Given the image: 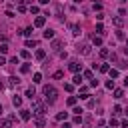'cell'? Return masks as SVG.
<instances>
[{
	"label": "cell",
	"mask_w": 128,
	"mask_h": 128,
	"mask_svg": "<svg viewBox=\"0 0 128 128\" xmlns=\"http://www.w3.org/2000/svg\"><path fill=\"white\" fill-rule=\"evenodd\" d=\"M34 82H36V84H38V82H42V74H38V72H36V74H34Z\"/></svg>",
	"instance_id": "obj_30"
},
{
	"label": "cell",
	"mask_w": 128,
	"mask_h": 128,
	"mask_svg": "<svg viewBox=\"0 0 128 128\" xmlns=\"http://www.w3.org/2000/svg\"><path fill=\"white\" fill-rule=\"evenodd\" d=\"M42 92H44V96H46V104H54V102L58 100V90H56L54 86H44Z\"/></svg>",
	"instance_id": "obj_1"
},
{
	"label": "cell",
	"mask_w": 128,
	"mask_h": 128,
	"mask_svg": "<svg viewBox=\"0 0 128 128\" xmlns=\"http://www.w3.org/2000/svg\"><path fill=\"white\" fill-rule=\"evenodd\" d=\"M82 80H84V76H82V74H74V78H72V82H74L76 86H80V84H82Z\"/></svg>",
	"instance_id": "obj_8"
},
{
	"label": "cell",
	"mask_w": 128,
	"mask_h": 128,
	"mask_svg": "<svg viewBox=\"0 0 128 128\" xmlns=\"http://www.w3.org/2000/svg\"><path fill=\"white\" fill-rule=\"evenodd\" d=\"M44 112H46V106H44V104H40V102L36 100V102H34V116H36V118H42V114H44Z\"/></svg>",
	"instance_id": "obj_2"
},
{
	"label": "cell",
	"mask_w": 128,
	"mask_h": 128,
	"mask_svg": "<svg viewBox=\"0 0 128 128\" xmlns=\"http://www.w3.org/2000/svg\"><path fill=\"white\" fill-rule=\"evenodd\" d=\"M96 32H100V34H102V32H104V26H102V24H100V22H98V24H96Z\"/></svg>",
	"instance_id": "obj_34"
},
{
	"label": "cell",
	"mask_w": 128,
	"mask_h": 128,
	"mask_svg": "<svg viewBox=\"0 0 128 128\" xmlns=\"http://www.w3.org/2000/svg\"><path fill=\"white\" fill-rule=\"evenodd\" d=\"M110 126H112V128H116V126H118V120H116V118H112V120H110Z\"/></svg>",
	"instance_id": "obj_43"
},
{
	"label": "cell",
	"mask_w": 128,
	"mask_h": 128,
	"mask_svg": "<svg viewBox=\"0 0 128 128\" xmlns=\"http://www.w3.org/2000/svg\"><path fill=\"white\" fill-rule=\"evenodd\" d=\"M110 128H112V126H110Z\"/></svg>",
	"instance_id": "obj_56"
},
{
	"label": "cell",
	"mask_w": 128,
	"mask_h": 128,
	"mask_svg": "<svg viewBox=\"0 0 128 128\" xmlns=\"http://www.w3.org/2000/svg\"><path fill=\"white\" fill-rule=\"evenodd\" d=\"M84 78H88V80H92L94 76H92V72H90V70H86V72H84Z\"/></svg>",
	"instance_id": "obj_36"
},
{
	"label": "cell",
	"mask_w": 128,
	"mask_h": 128,
	"mask_svg": "<svg viewBox=\"0 0 128 128\" xmlns=\"http://www.w3.org/2000/svg\"><path fill=\"white\" fill-rule=\"evenodd\" d=\"M72 88H74L72 84H64V90H66V92H72Z\"/></svg>",
	"instance_id": "obj_42"
},
{
	"label": "cell",
	"mask_w": 128,
	"mask_h": 128,
	"mask_svg": "<svg viewBox=\"0 0 128 128\" xmlns=\"http://www.w3.org/2000/svg\"><path fill=\"white\" fill-rule=\"evenodd\" d=\"M26 10H28V8H26L24 4H18V12H26Z\"/></svg>",
	"instance_id": "obj_39"
},
{
	"label": "cell",
	"mask_w": 128,
	"mask_h": 128,
	"mask_svg": "<svg viewBox=\"0 0 128 128\" xmlns=\"http://www.w3.org/2000/svg\"><path fill=\"white\" fill-rule=\"evenodd\" d=\"M62 76H64V72H62V70H58V72H54V78H62Z\"/></svg>",
	"instance_id": "obj_40"
},
{
	"label": "cell",
	"mask_w": 128,
	"mask_h": 128,
	"mask_svg": "<svg viewBox=\"0 0 128 128\" xmlns=\"http://www.w3.org/2000/svg\"><path fill=\"white\" fill-rule=\"evenodd\" d=\"M62 128H72V124H64V126H62Z\"/></svg>",
	"instance_id": "obj_48"
},
{
	"label": "cell",
	"mask_w": 128,
	"mask_h": 128,
	"mask_svg": "<svg viewBox=\"0 0 128 128\" xmlns=\"http://www.w3.org/2000/svg\"><path fill=\"white\" fill-rule=\"evenodd\" d=\"M12 104H14V106H22V98H20V96H14V98H12Z\"/></svg>",
	"instance_id": "obj_19"
},
{
	"label": "cell",
	"mask_w": 128,
	"mask_h": 128,
	"mask_svg": "<svg viewBox=\"0 0 128 128\" xmlns=\"http://www.w3.org/2000/svg\"><path fill=\"white\" fill-rule=\"evenodd\" d=\"M90 86H92V88H96V86H98V80H96V78H92V80H90Z\"/></svg>",
	"instance_id": "obj_41"
},
{
	"label": "cell",
	"mask_w": 128,
	"mask_h": 128,
	"mask_svg": "<svg viewBox=\"0 0 128 128\" xmlns=\"http://www.w3.org/2000/svg\"><path fill=\"white\" fill-rule=\"evenodd\" d=\"M8 82H10V86H16V84L20 82V78H18V76H10V78H8Z\"/></svg>",
	"instance_id": "obj_15"
},
{
	"label": "cell",
	"mask_w": 128,
	"mask_h": 128,
	"mask_svg": "<svg viewBox=\"0 0 128 128\" xmlns=\"http://www.w3.org/2000/svg\"><path fill=\"white\" fill-rule=\"evenodd\" d=\"M110 78H118V70H116V68L110 70Z\"/></svg>",
	"instance_id": "obj_29"
},
{
	"label": "cell",
	"mask_w": 128,
	"mask_h": 128,
	"mask_svg": "<svg viewBox=\"0 0 128 128\" xmlns=\"http://www.w3.org/2000/svg\"><path fill=\"white\" fill-rule=\"evenodd\" d=\"M28 70H30V66H28V64H22V66H20V72H22V74H26Z\"/></svg>",
	"instance_id": "obj_24"
},
{
	"label": "cell",
	"mask_w": 128,
	"mask_h": 128,
	"mask_svg": "<svg viewBox=\"0 0 128 128\" xmlns=\"http://www.w3.org/2000/svg\"><path fill=\"white\" fill-rule=\"evenodd\" d=\"M98 70H100V72H110V66H108V64H100Z\"/></svg>",
	"instance_id": "obj_20"
},
{
	"label": "cell",
	"mask_w": 128,
	"mask_h": 128,
	"mask_svg": "<svg viewBox=\"0 0 128 128\" xmlns=\"http://www.w3.org/2000/svg\"><path fill=\"white\" fill-rule=\"evenodd\" d=\"M112 24H114V26H118V28H120V26H122V24H124V20H122V18H120V16H114V18H112Z\"/></svg>",
	"instance_id": "obj_10"
},
{
	"label": "cell",
	"mask_w": 128,
	"mask_h": 128,
	"mask_svg": "<svg viewBox=\"0 0 128 128\" xmlns=\"http://www.w3.org/2000/svg\"><path fill=\"white\" fill-rule=\"evenodd\" d=\"M92 44H94V46H100V44H102V36H96V34H94V36H92Z\"/></svg>",
	"instance_id": "obj_12"
},
{
	"label": "cell",
	"mask_w": 128,
	"mask_h": 128,
	"mask_svg": "<svg viewBox=\"0 0 128 128\" xmlns=\"http://www.w3.org/2000/svg\"><path fill=\"white\" fill-rule=\"evenodd\" d=\"M20 56H22V58H30V52H28V50H22Z\"/></svg>",
	"instance_id": "obj_35"
},
{
	"label": "cell",
	"mask_w": 128,
	"mask_h": 128,
	"mask_svg": "<svg viewBox=\"0 0 128 128\" xmlns=\"http://www.w3.org/2000/svg\"><path fill=\"white\" fill-rule=\"evenodd\" d=\"M34 96H36V92H34V88H28V90H26V98H30V100H34Z\"/></svg>",
	"instance_id": "obj_16"
},
{
	"label": "cell",
	"mask_w": 128,
	"mask_h": 128,
	"mask_svg": "<svg viewBox=\"0 0 128 128\" xmlns=\"http://www.w3.org/2000/svg\"><path fill=\"white\" fill-rule=\"evenodd\" d=\"M116 38H118V40H124V32H122V30H116Z\"/></svg>",
	"instance_id": "obj_28"
},
{
	"label": "cell",
	"mask_w": 128,
	"mask_h": 128,
	"mask_svg": "<svg viewBox=\"0 0 128 128\" xmlns=\"http://www.w3.org/2000/svg\"><path fill=\"white\" fill-rule=\"evenodd\" d=\"M66 118H68V112H58V114H56V120H60V122L66 120Z\"/></svg>",
	"instance_id": "obj_17"
},
{
	"label": "cell",
	"mask_w": 128,
	"mask_h": 128,
	"mask_svg": "<svg viewBox=\"0 0 128 128\" xmlns=\"http://www.w3.org/2000/svg\"><path fill=\"white\" fill-rule=\"evenodd\" d=\"M122 96H124L122 90H114V98H122Z\"/></svg>",
	"instance_id": "obj_31"
},
{
	"label": "cell",
	"mask_w": 128,
	"mask_h": 128,
	"mask_svg": "<svg viewBox=\"0 0 128 128\" xmlns=\"http://www.w3.org/2000/svg\"><path fill=\"white\" fill-rule=\"evenodd\" d=\"M26 48H36V40H26Z\"/></svg>",
	"instance_id": "obj_21"
},
{
	"label": "cell",
	"mask_w": 128,
	"mask_h": 128,
	"mask_svg": "<svg viewBox=\"0 0 128 128\" xmlns=\"http://www.w3.org/2000/svg\"><path fill=\"white\" fill-rule=\"evenodd\" d=\"M36 58H38V60H44V58H46V52H44V50H36Z\"/></svg>",
	"instance_id": "obj_18"
},
{
	"label": "cell",
	"mask_w": 128,
	"mask_h": 128,
	"mask_svg": "<svg viewBox=\"0 0 128 128\" xmlns=\"http://www.w3.org/2000/svg\"><path fill=\"white\" fill-rule=\"evenodd\" d=\"M44 24H46V18H44V16H38V18L34 20V26H38V28L44 26Z\"/></svg>",
	"instance_id": "obj_7"
},
{
	"label": "cell",
	"mask_w": 128,
	"mask_h": 128,
	"mask_svg": "<svg viewBox=\"0 0 128 128\" xmlns=\"http://www.w3.org/2000/svg\"><path fill=\"white\" fill-rule=\"evenodd\" d=\"M70 30H72V34H74V36H78V34H80V26H78V24H72V26H70Z\"/></svg>",
	"instance_id": "obj_13"
},
{
	"label": "cell",
	"mask_w": 128,
	"mask_h": 128,
	"mask_svg": "<svg viewBox=\"0 0 128 128\" xmlns=\"http://www.w3.org/2000/svg\"><path fill=\"white\" fill-rule=\"evenodd\" d=\"M100 56H102V58L110 56V50H108V48H102V50H100Z\"/></svg>",
	"instance_id": "obj_22"
},
{
	"label": "cell",
	"mask_w": 128,
	"mask_h": 128,
	"mask_svg": "<svg viewBox=\"0 0 128 128\" xmlns=\"http://www.w3.org/2000/svg\"><path fill=\"white\" fill-rule=\"evenodd\" d=\"M72 112H74V114H76V116H82V112H84V110H82V108H80V106H76V108H74V110H72Z\"/></svg>",
	"instance_id": "obj_25"
},
{
	"label": "cell",
	"mask_w": 128,
	"mask_h": 128,
	"mask_svg": "<svg viewBox=\"0 0 128 128\" xmlns=\"http://www.w3.org/2000/svg\"><path fill=\"white\" fill-rule=\"evenodd\" d=\"M0 52L6 54V52H8V44H0Z\"/></svg>",
	"instance_id": "obj_33"
},
{
	"label": "cell",
	"mask_w": 128,
	"mask_h": 128,
	"mask_svg": "<svg viewBox=\"0 0 128 128\" xmlns=\"http://www.w3.org/2000/svg\"><path fill=\"white\" fill-rule=\"evenodd\" d=\"M4 64H6V58H4V56H0V66H4Z\"/></svg>",
	"instance_id": "obj_46"
},
{
	"label": "cell",
	"mask_w": 128,
	"mask_h": 128,
	"mask_svg": "<svg viewBox=\"0 0 128 128\" xmlns=\"http://www.w3.org/2000/svg\"><path fill=\"white\" fill-rule=\"evenodd\" d=\"M120 2H128V0H120Z\"/></svg>",
	"instance_id": "obj_54"
},
{
	"label": "cell",
	"mask_w": 128,
	"mask_h": 128,
	"mask_svg": "<svg viewBox=\"0 0 128 128\" xmlns=\"http://www.w3.org/2000/svg\"><path fill=\"white\" fill-rule=\"evenodd\" d=\"M32 30H34V28H32V26H28V28H24V30H20L18 34H24V36H30V34H32Z\"/></svg>",
	"instance_id": "obj_14"
},
{
	"label": "cell",
	"mask_w": 128,
	"mask_h": 128,
	"mask_svg": "<svg viewBox=\"0 0 128 128\" xmlns=\"http://www.w3.org/2000/svg\"><path fill=\"white\" fill-rule=\"evenodd\" d=\"M62 46H64V40H60V38H54L52 40V50L54 52H62Z\"/></svg>",
	"instance_id": "obj_4"
},
{
	"label": "cell",
	"mask_w": 128,
	"mask_h": 128,
	"mask_svg": "<svg viewBox=\"0 0 128 128\" xmlns=\"http://www.w3.org/2000/svg\"><path fill=\"white\" fill-rule=\"evenodd\" d=\"M68 70H70V72H74V74H78V72L82 70V64H80L78 60H72V62L68 64Z\"/></svg>",
	"instance_id": "obj_3"
},
{
	"label": "cell",
	"mask_w": 128,
	"mask_h": 128,
	"mask_svg": "<svg viewBox=\"0 0 128 128\" xmlns=\"http://www.w3.org/2000/svg\"><path fill=\"white\" fill-rule=\"evenodd\" d=\"M106 88L112 90V88H114V80H108V82H106Z\"/></svg>",
	"instance_id": "obj_37"
},
{
	"label": "cell",
	"mask_w": 128,
	"mask_h": 128,
	"mask_svg": "<svg viewBox=\"0 0 128 128\" xmlns=\"http://www.w3.org/2000/svg\"><path fill=\"white\" fill-rule=\"evenodd\" d=\"M74 104H76V96H70L68 98V106H74Z\"/></svg>",
	"instance_id": "obj_32"
},
{
	"label": "cell",
	"mask_w": 128,
	"mask_h": 128,
	"mask_svg": "<svg viewBox=\"0 0 128 128\" xmlns=\"http://www.w3.org/2000/svg\"><path fill=\"white\" fill-rule=\"evenodd\" d=\"M42 36H44L46 40H48V38H54V30H50V28H46V30L42 32Z\"/></svg>",
	"instance_id": "obj_11"
},
{
	"label": "cell",
	"mask_w": 128,
	"mask_h": 128,
	"mask_svg": "<svg viewBox=\"0 0 128 128\" xmlns=\"http://www.w3.org/2000/svg\"><path fill=\"white\" fill-rule=\"evenodd\" d=\"M2 90H4V84H2V82H0V92H2Z\"/></svg>",
	"instance_id": "obj_51"
},
{
	"label": "cell",
	"mask_w": 128,
	"mask_h": 128,
	"mask_svg": "<svg viewBox=\"0 0 128 128\" xmlns=\"http://www.w3.org/2000/svg\"><path fill=\"white\" fill-rule=\"evenodd\" d=\"M112 114H114V116H118V114H122V108H120V106H114V110H112Z\"/></svg>",
	"instance_id": "obj_26"
},
{
	"label": "cell",
	"mask_w": 128,
	"mask_h": 128,
	"mask_svg": "<svg viewBox=\"0 0 128 128\" xmlns=\"http://www.w3.org/2000/svg\"><path fill=\"white\" fill-rule=\"evenodd\" d=\"M22 2H26V4H32V0H22Z\"/></svg>",
	"instance_id": "obj_49"
},
{
	"label": "cell",
	"mask_w": 128,
	"mask_h": 128,
	"mask_svg": "<svg viewBox=\"0 0 128 128\" xmlns=\"http://www.w3.org/2000/svg\"><path fill=\"white\" fill-rule=\"evenodd\" d=\"M38 2H40V4H48L50 0H38Z\"/></svg>",
	"instance_id": "obj_47"
},
{
	"label": "cell",
	"mask_w": 128,
	"mask_h": 128,
	"mask_svg": "<svg viewBox=\"0 0 128 128\" xmlns=\"http://www.w3.org/2000/svg\"><path fill=\"white\" fill-rule=\"evenodd\" d=\"M126 46H128V38H126Z\"/></svg>",
	"instance_id": "obj_53"
},
{
	"label": "cell",
	"mask_w": 128,
	"mask_h": 128,
	"mask_svg": "<svg viewBox=\"0 0 128 128\" xmlns=\"http://www.w3.org/2000/svg\"><path fill=\"white\" fill-rule=\"evenodd\" d=\"M126 120H128V118H126Z\"/></svg>",
	"instance_id": "obj_55"
},
{
	"label": "cell",
	"mask_w": 128,
	"mask_h": 128,
	"mask_svg": "<svg viewBox=\"0 0 128 128\" xmlns=\"http://www.w3.org/2000/svg\"><path fill=\"white\" fill-rule=\"evenodd\" d=\"M28 10H30V14H38V12H40V8H38V6H30Z\"/></svg>",
	"instance_id": "obj_23"
},
{
	"label": "cell",
	"mask_w": 128,
	"mask_h": 128,
	"mask_svg": "<svg viewBox=\"0 0 128 128\" xmlns=\"http://www.w3.org/2000/svg\"><path fill=\"white\" fill-rule=\"evenodd\" d=\"M82 122V116H74V124H80Z\"/></svg>",
	"instance_id": "obj_45"
},
{
	"label": "cell",
	"mask_w": 128,
	"mask_h": 128,
	"mask_svg": "<svg viewBox=\"0 0 128 128\" xmlns=\"http://www.w3.org/2000/svg\"><path fill=\"white\" fill-rule=\"evenodd\" d=\"M2 112H4V108H2V104H0V114H2Z\"/></svg>",
	"instance_id": "obj_52"
},
{
	"label": "cell",
	"mask_w": 128,
	"mask_h": 128,
	"mask_svg": "<svg viewBox=\"0 0 128 128\" xmlns=\"http://www.w3.org/2000/svg\"><path fill=\"white\" fill-rule=\"evenodd\" d=\"M0 128H12V120L10 118H0Z\"/></svg>",
	"instance_id": "obj_6"
},
{
	"label": "cell",
	"mask_w": 128,
	"mask_h": 128,
	"mask_svg": "<svg viewBox=\"0 0 128 128\" xmlns=\"http://www.w3.org/2000/svg\"><path fill=\"white\" fill-rule=\"evenodd\" d=\"M20 118H22V120H30V110L22 108V110H20Z\"/></svg>",
	"instance_id": "obj_9"
},
{
	"label": "cell",
	"mask_w": 128,
	"mask_h": 128,
	"mask_svg": "<svg viewBox=\"0 0 128 128\" xmlns=\"http://www.w3.org/2000/svg\"><path fill=\"white\" fill-rule=\"evenodd\" d=\"M124 84H126V86H128V76H126V78H124Z\"/></svg>",
	"instance_id": "obj_50"
},
{
	"label": "cell",
	"mask_w": 128,
	"mask_h": 128,
	"mask_svg": "<svg viewBox=\"0 0 128 128\" xmlns=\"http://www.w3.org/2000/svg\"><path fill=\"white\" fill-rule=\"evenodd\" d=\"M44 124H46V122H44L42 118H36V126H38V128H44Z\"/></svg>",
	"instance_id": "obj_27"
},
{
	"label": "cell",
	"mask_w": 128,
	"mask_h": 128,
	"mask_svg": "<svg viewBox=\"0 0 128 128\" xmlns=\"http://www.w3.org/2000/svg\"><path fill=\"white\" fill-rule=\"evenodd\" d=\"M82 56H88L90 54V44H78V48H76Z\"/></svg>",
	"instance_id": "obj_5"
},
{
	"label": "cell",
	"mask_w": 128,
	"mask_h": 128,
	"mask_svg": "<svg viewBox=\"0 0 128 128\" xmlns=\"http://www.w3.org/2000/svg\"><path fill=\"white\" fill-rule=\"evenodd\" d=\"M94 10H98V12H100V10H102V4H100V2H94Z\"/></svg>",
	"instance_id": "obj_38"
},
{
	"label": "cell",
	"mask_w": 128,
	"mask_h": 128,
	"mask_svg": "<svg viewBox=\"0 0 128 128\" xmlns=\"http://www.w3.org/2000/svg\"><path fill=\"white\" fill-rule=\"evenodd\" d=\"M10 64H18V56H12L10 58Z\"/></svg>",
	"instance_id": "obj_44"
}]
</instances>
